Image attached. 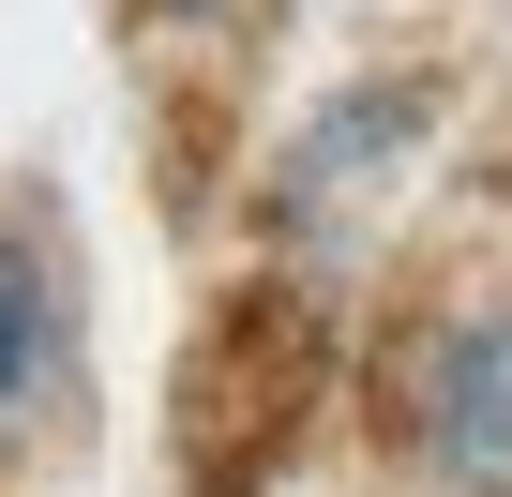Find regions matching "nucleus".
<instances>
[{"label": "nucleus", "mask_w": 512, "mask_h": 497, "mask_svg": "<svg viewBox=\"0 0 512 497\" xmlns=\"http://www.w3.org/2000/svg\"><path fill=\"white\" fill-rule=\"evenodd\" d=\"M166 16H211V31H272L287 0H166Z\"/></svg>", "instance_id": "39448f33"}, {"label": "nucleus", "mask_w": 512, "mask_h": 497, "mask_svg": "<svg viewBox=\"0 0 512 497\" xmlns=\"http://www.w3.org/2000/svg\"><path fill=\"white\" fill-rule=\"evenodd\" d=\"M407 452L437 497H512V302H452L407 347Z\"/></svg>", "instance_id": "f03ea898"}, {"label": "nucleus", "mask_w": 512, "mask_h": 497, "mask_svg": "<svg viewBox=\"0 0 512 497\" xmlns=\"http://www.w3.org/2000/svg\"><path fill=\"white\" fill-rule=\"evenodd\" d=\"M422 121H437V76H347L302 136H287V166H272V211L287 226H317V211H347L362 181H392L407 151H422Z\"/></svg>", "instance_id": "7ed1b4c3"}, {"label": "nucleus", "mask_w": 512, "mask_h": 497, "mask_svg": "<svg viewBox=\"0 0 512 497\" xmlns=\"http://www.w3.org/2000/svg\"><path fill=\"white\" fill-rule=\"evenodd\" d=\"M76 362V302H61V257L0 211V422H31Z\"/></svg>", "instance_id": "20e7f679"}, {"label": "nucleus", "mask_w": 512, "mask_h": 497, "mask_svg": "<svg viewBox=\"0 0 512 497\" xmlns=\"http://www.w3.org/2000/svg\"><path fill=\"white\" fill-rule=\"evenodd\" d=\"M317 377H332V302L317 287H241L196 332V362H181V452H196V482L241 497L287 452V422L317 407Z\"/></svg>", "instance_id": "f257e3e1"}, {"label": "nucleus", "mask_w": 512, "mask_h": 497, "mask_svg": "<svg viewBox=\"0 0 512 497\" xmlns=\"http://www.w3.org/2000/svg\"><path fill=\"white\" fill-rule=\"evenodd\" d=\"M196 497H211V482H196Z\"/></svg>", "instance_id": "423d86ee"}]
</instances>
